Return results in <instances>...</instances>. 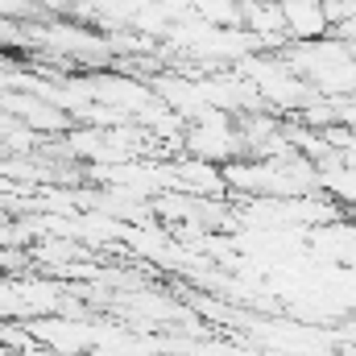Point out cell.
<instances>
[{
  "label": "cell",
  "mask_w": 356,
  "mask_h": 356,
  "mask_svg": "<svg viewBox=\"0 0 356 356\" xmlns=\"http://www.w3.org/2000/svg\"><path fill=\"white\" fill-rule=\"evenodd\" d=\"M175 178H178V191H186V195H224L228 186H224V170L216 166V162H207V158H195V154H186L182 162L175 166Z\"/></svg>",
  "instance_id": "2"
},
{
  "label": "cell",
  "mask_w": 356,
  "mask_h": 356,
  "mask_svg": "<svg viewBox=\"0 0 356 356\" xmlns=\"http://www.w3.org/2000/svg\"><path fill=\"white\" fill-rule=\"evenodd\" d=\"M277 8H282V25L290 42H311V38L332 33L319 0H277Z\"/></svg>",
  "instance_id": "1"
}]
</instances>
